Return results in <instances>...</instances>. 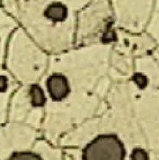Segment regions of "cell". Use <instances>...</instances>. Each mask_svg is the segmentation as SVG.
Returning <instances> with one entry per match:
<instances>
[{"label": "cell", "mask_w": 159, "mask_h": 160, "mask_svg": "<svg viewBox=\"0 0 159 160\" xmlns=\"http://www.w3.org/2000/svg\"><path fill=\"white\" fill-rule=\"evenodd\" d=\"M126 150L117 135L102 134L85 147L83 160H125Z\"/></svg>", "instance_id": "6da1fadb"}, {"label": "cell", "mask_w": 159, "mask_h": 160, "mask_svg": "<svg viewBox=\"0 0 159 160\" xmlns=\"http://www.w3.org/2000/svg\"><path fill=\"white\" fill-rule=\"evenodd\" d=\"M31 103L34 106H42L45 103V97L41 87L33 85L30 88Z\"/></svg>", "instance_id": "277c9868"}, {"label": "cell", "mask_w": 159, "mask_h": 160, "mask_svg": "<svg viewBox=\"0 0 159 160\" xmlns=\"http://www.w3.org/2000/svg\"><path fill=\"white\" fill-rule=\"evenodd\" d=\"M133 81L140 88H144L147 85V78L142 73H135L133 75Z\"/></svg>", "instance_id": "52a82bcc"}, {"label": "cell", "mask_w": 159, "mask_h": 160, "mask_svg": "<svg viewBox=\"0 0 159 160\" xmlns=\"http://www.w3.org/2000/svg\"><path fill=\"white\" fill-rule=\"evenodd\" d=\"M131 160H149L147 152L142 149H134L131 155Z\"/></svg>", "instance_id": "8992f818"}, {"label": "cell", "mask_w": 159, "mask_h": 160, "mask_svg": "<svg viewBox=\"0 0 159 160\" xmlns=\"http://www.w3.org/2000/svg\"><path fill=\"white\" fill-rule=\"evenodd\" d=\"M8 160H43L39 155L33 152L23 151V152H16L11 156Z\"/></svg>", "instance_id": "5b68a950"}, {"label": "cell", "mask_w": 159, "mask_h": 160, "mask_svg": "<svg viewBox=\"0 0 159 160\" xmlns=\"http://www.w3.org/2000/svg\"><path fill=\"white\" fill-rule=\"evenodd\" d=\"M44 14L48 19L53 21H62L67 18V9L64 5L55 3L47 7Z\"/></svg>", "instance_id": "3957f363"}, {"label": "cell", "mask_w": 159, "mask_h": 160, "mask_svg": "<svg viewBox=\"0 0 159 160\" xmlns=\"http://www.w3.org/2000/svg\"><path fill=\"white\" fill-rule=\"evenodd\" d=\"M49 93L54 100H62L70 92V87L67 78L60 73H54L47 81Z\"/></svg>", "instance_id": "7a4b0ae2"}]
</instances>
